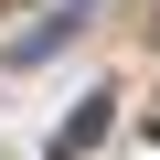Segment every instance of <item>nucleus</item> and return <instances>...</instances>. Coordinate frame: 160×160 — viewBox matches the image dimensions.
<instances>
[{
	"mask_svg": "<svg viewBox=\"0 0 160 160\" xmlns=\"http://www.w3.org/2000/svg\"><path fill=\"white\" fill-rule=\"evenodd\" d=\"M96 11H107V0H53V11H43V22H22L11 43H0V64H53V53H64L75 32H86Z\"/></svg>",
	"mask_w": 160,
	"mask_h": 160,
	"instance_id": "obj_1",
	"label": "nucleus"
},
{
	"mask_svg": "<svg viewBox=\"0 0 160 160\" xmlns=\"http://www.w3.org/2000/svg\"><path fill=\"white\" fill-rule=\"evenodd\" d=\"M96 139H107V96H96V107H75V118H64V149H96Z\"/></svg>",
	"mask_w": 160,
	"mask_h": 160,
	"instance_id": "obj_2",
	"label": "nucleus"
}]
</instances>
